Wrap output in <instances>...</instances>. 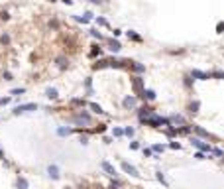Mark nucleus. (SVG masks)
Masks as SVG:
<instances>
[{
	"mask_svg": "<svg viewBox=\"0 0 224 189\" xmlns=\"http://www.w3.org/2000/svg\"><path fill=\"white\" fill-rule=\"evenodd\" d=\"M114 136H124V132H122V128H114Z\"/></svg>",
	"mask_w": 224,
	"mask_h": 189,
	"instance_id": "nucleus-40",
	"label": "nucleus"
},
{
	"mask_svg": "<svg viewBox=\"0 0 224 189\" xmlns=\"http://www.w3.org/2000/svg\"><path fill=\"white\" fill-rule=\"evenodd\" d=\"M0 159H2V162H4V154H2V150H0Z\"/></svg>",
	"mask_w": 224,
	"mask_h": 189,
	"instance_id": "nucleus-48",
	"label": "nucleus"
},
{
	"mask_svg": "<svg viewBox=\"0 0 224 189\" xmlns=\"http://www.w3.org/2000/svg\"><path fill=\"white\" fill-rule=\"evenodd\" d=\"M57 65H59L61 69H65V67H69V61H67L65 57H57Z\"/></svg>",
	"mask_w": 224,
	"mask_h": 189,
	"instance_id": "nucleus-18",
	"label": "nucleus"
},
{
	"mask_svg": "<svg viewBox=\"0 0 224 189\" xmlns=\"http://www.w3.org/2000/svg\"><path fill=\"white\" fill-rule=\"evenodd\" d=\"M140 97H141V99H147V100H153V99H155V91H152V89H144Z\"/></svg>",
	"mask_w": 224,
	"mask_h": 189,
	"instance_id": "nucleus-8",
	"label": "nucleus"
},
{
	"mask_svg": "<svg viewBox=\"0 0 224 189\" xmlns=\"http://www.w3.org/2000/svg\"><path fill=\"white\" fill-rule=\"evenodd\" d=\"M102 67H108V59H100L93 65V69H102Z\"/></svg>",
	"mask_w": 224,
	"mask_h": 189,
	"instance_id": "nucleus-17",
	"label": "nucleus"
},
{
	"mask_svg": "<svg viewBox=\"0 0 224 189\" xmlns=\"http://www.w3.org/2000/svg\"><path fill=\"white\" fill-rule=\"evenodd\" d=\"M130 148H132V150H138V148H140V144H138V142H132V144H130Z\"/></svg>",
	"mask_w": 224,
	"mask_h": 189,
	"instance_id": "nucleus-42",
	"label": "nucleus"
},
{
	"mask_svg": "<svg viewBox=\"0 0 224 189\" xmlns=\"http://www.w3.org/2000/svg\"><path fill=\"white\" fill-rule=\"evenodd\" d=\"M10 99H12V97H4V99H0V105H8V103H10Z\"/></svg>",
	"mask_w": 224,
	"mask_h": 189,
	"instance_id": "nucleus-38",
	"label": "nucleus"
},
{
	"mask_svg": "<svg viewBox=\"0 0 224 189\" xmlns=\"http://www.w3.org/2000/svg\"><path fill=\"white\" fill-rule=\"evenodd\" d=\"M47 176L51 179H59V170H57V165H49L47 168Z\"/></svg>",
	"mask_w": 224,
	"mask_h": 189,
	"instance_id": "nucleus-10",
	"label": "nucleus"
},
{
	"mask_svg": "<svg viewBox=\"0 0 224 189\" xmlns=\"http://www.w3.org/2000/svg\"><path fill=\"white\" fill-rule=\"evenodd\" d=\"M193 130H195V132H197L199 136H203V138H214L212 134H208L206 130H205V128H200V126H193Z\"/></svg>",
	"mask_w": 224,
	"mask_h": 189,
	"instance_id": "nucleus-12",
	"label": "nucleus"
},
{
	"mask_svg": "<svg viewBox=\"0 0 224 189\" xmlns=\"http://www.w3.org/2000/svg\"><path fill=\"white\" fill-rule=\"evenodd\" d=\"M57 134H59V136H67V134H71V128H59Z\"/></svg>",
	"mask_w": 224,
	"mask_h": 189,
	"instance_id": "nucleus-23",
	"label": "nucleus"
},
{
	"mask_svg": "<svg viewBox=\"0 0 224 189\" xmlns=\"http://www.w3.org/2000/svg\"><path fill=\"white\" fill-rule=\"evenodd\" d=\"M138 114H140V120L144 122V120L147 118V116H152V114H153V108H152V106H141Z\"/></svg>",
	"mask_w": 224,
	"mask_h": 189,
	"instance_id": "nucleus-5",
	"label": "nucleus"
},
{
	"mask_svg": "<svg viewBox=\"0 0 224 189\" xmlns=\"http://www.w3.org/2000/svg\"><path fill=\"white\" fill-rule=\"evenodd\" d=\"M165 134H167V136H171V138L177 136V134H179V132H177V126H175V128H165Z\"/></svg>",
	"mask_w": 224,
	"mask_h": 189,
	"instance_id": "nucleus-21",
	"label": "nucleus"
},
{
	"mask_svg": "<svg viewBox=\"0 0 224 189\" xmlns=\"http://www.w3.org/2000/svg\"><path fill=\"white\" fill-rule=\"evenodd\" d=\"M88 106L93 108V112H96V114H104V111H102V106H100V105H96V103H88Z\"/></svg>",
	"mask_w": 224,
	"mask_h": 189,
	"instance_id": "nucleus-16",
	"label": "nucleus"
},
{
	"mask_svg": "<svg viewBox=\"0 0 224 189\" xmlns=\"http://www.w3.org/2000/svg\"><path fill=\"white\" fill-rule=\"evenodd\" d=\"M152 154H153V152L149 150V148H144V156H146V158H149V156H152Z\"/></svg>",
	"mask_w": 224,
	"mask_h": 189,
	"instance_id": "nucleus-41",
	"label": "nucleus"
},
{
	"mask_svg": "<svg viewBox=\"0 0 224 189\" xmlns=\"http://www.w3.org/2000/svg\"><path fill=\"white\" fill-rule=\"evenodd\" d=\"M122 170H124L126 173H130L132 177H140V173H138V170L134 168V165H130L128 162H122Z\"/></svg>",
	"mask_w": 224,
	"mask_h": 189,
	"instance_id": "nucleus-4",
	"label": "nucleus"
},
{
	"mask_svg": "<svg viewBox=\"0 0 224 189\" xmlns=\"http://www.w3.org/2000/svg\"><path fill=\"white\" fill-rule=\"evenodd\" d=\"M134 87H136V89H140V87H141V77H136V79H134Z\"/></svg>",
	"mask_w": 224,
	"mask_h": 189,
	"instance_id": "nucleus-33",
	"label": "nucleus"
},
{
	"mask_svg": "<svg viewBox=\"0 0 224 189\" xmlns=\"http://www.w3.org/2000/svg\"><path fill=\"white\" fill-rule=\"evenodd\" d=\"M51 2H55V0H51Z\"/></svg>",
	"mask_w": 224,
	"mask_h": 189,
	"instance_id": "nucleus-50",
	"label": "nucleus"
},
{
	"mask_svg": "<svg viewBox=\"0 0 224 189\" xmlns=\"http://www.w3.org/2000/svg\"><path fill=\"white\" fill-rule=\"evenodd\" d=\"M165 150V146H163V144H155V146L152 148V152H155V154H159V152H163Z\"/></svg>",
	"mask_w": 224,
	"mask_h": 189,
	"instance_id": "nucleus-22",
	"label": "nucleus"
},
{
	"mask_svg": "<svg viewBox=\"0 0 224 189\" xmlns=\"http://www.w3.org/2000/svg\"><path fill=\"white\" fill-rule=\"evenodd\" d=\"M108 46H110V49H112V51H120V49H122L120 41H116V40H108Z\"/></svg>",
	"mask_w": 224,
	"mask_h": 189,
	"instance_id": "nucleus-14",
	"label": "nucleus"
},
{
	"mask_svg": "<svg viewBox=\"0 0 224 189\" xmlns=\"http://www.w3.org/2000/svg\"><path fill=\"white\" fill-rule=\"evenodd\" d=\"M122 132H124V134H126V136H130V138H132V136H134V134H136V130H134V128H132V126H126V128H124V130H122Z\"/></svg>",
	"mask_w": 224,
	"mask_h": 189,
	"instance_id": "nucleus-20",
	"label": "nucleus"
},
{
	"mask_svg": "<svg viewBox=\"0 0 224 189\" xmlns=\"http://www.w3.org/2000/svg\"><path fill=\"white\" fill-rule=\"evenodd\" d=\"M73 120L77 122V124H91V114L85 112V111H81V112H79L77 116H75Z\"/></svg>",
	"mask_w": 224,
	"mask_h": 189,
	"instance_id": "nucleus-3",
	"label": "nucleus"
},
{
	"mask_svg": "<svg viewBox=\"0 0 224 189\" xmlns=\"http://www.w3.org/2000/svg\"><path fill=\"white\" fill-rule=\"evenodd\" d=\"M65 189H71V187H65Z\"/></svg>",
	"mask_w": 224,
	"mask_h": 189,
	"instance_id": "nucleus-49",
	"label": "nucleus"
},
{
	"mask_svg": "<svg viewBox=\"0 0 224 189\" xmlns=\"http://www.w3.org/2000/svg\"><path fill=\"white\" fill-rule=\"evenodd\" d=\"M191 77L200 79V81H206V79H211V75H208V73H205V71H199V69H193V71H191Z\"/></svg>",
	"mask_w": 224,
	"mask_h": 189,
	"instance_id": "nucleus-6",
	"label": "nucleus"
},
{
	"mask_svg": "<svg viewBox=\"0 0 224 189\" xmlns=\"http://www.w3.org/2000/svg\"><path fill=\"white\" fill-rule=\"evenodd\" d=\"M191 144H193L195 148H199L203 154H211V148H212V146H211V144H206V142H203L200 138H191Z\"/></svg>",
	"mask_w": 224,
	"mask_h": 189,
	"instance_id": "nucleus-1",
	"label": "nucleus"
},
{
	"mask_svg": "<svg viewBox=\"0 0 224 189\" xmlns=\"http://www.w3.org/2000/svg\"><path fill=\"white\" fill-rule=\"evenodd\" d=\"M88 2H93V4H102V0H88Z\"/></svg>",
	"mask_w": 224,
	"mask_h": 189,
	"instance_id": "nucleus-46",
	"label": "nucleus"
},
{
	"mask_svg": "<svg viewBox=\"0 0 224 189\" xmlns=\"http://www.w3.org/2000/svg\"><path fill=\"white\" fill-rule=\"evenodd\" d=\"M85 87H87L88 94H91V93H93V87H91V79H87V81H85Z\"/></svg>",
	"mask_w": 224,
	"mask_h": 189,
	"instance_id": "nucleus-34",
	"label": "nucleus"
},
{
	"mask_svg": "<svg viewBox=\"0 0 224 189\" xmlns=\"http://www.w3.org/2000/svg\"><path fill=\"white\" fill-rule=\"evenodd\" d=\"M104 130H106V126H104V124H100L99 128H96V132H104Z\"/></svg>",
	"mask_w": 224,
	"mask_h": 189,
	"instance_id": "nucleus-44",
	"label": "nucleus"
},
{
	"mask_svg": "<svg viewBox=\"0 0 224 189\" xmlns=\"http://www.w3.org/2000/svg\"><path fill=\"white\" fill-rule=\"evenodd\" d=\"M169 148H171V150H181V144H179V142H171Z\"/></svg>",
	"mask_w": 224,
	"mask_h": 189,
	"instance_id": "nucleus-32",
	"label": "nucleus"
},
{
	"mask_svg": "<svg viewBox=\"0 0 224 189\" xmlns=\"http://www.w3.org/2000/svg\"><path fill=\"white\" fill-rule=\"evenodd\" d=\"M91 35H93V38H96V40H102V34H100L99 30H91Z\"/></svg>",
	"mask_w": 224,
	"mask_h": 189,
	"instance_id": "nucleus-28",
	"label": "nucleus"
},
{
	"mask_svg": "<svg viewBox=\"0 0 224 189\" xmlns=\"http://www.w3.org/2000/svg\"><path fill=\"white\" fill-rule=\"evenodd\" d=\"M128 38H130V40H134V41H141V38H140L138 34H134V32H128Z\"/></svg>",
	"mask_w": 224,
	"mask_h": 189,
	"instance_id": "nucleus-24",
	"label": "nucleus"
},
{
	"mask_svg": "<svg viewBox=\"0 0 224 189\" xmlns=\"http://www.w3.org/2000/svg\"><path fill=\"white\" fill-rule=\"evenodd\" d=\"M155 177H157V181H161L163 185H167V181H165V177H163V173H161V171H157V176H155Z\"/></svg>",
	"mask_w": 224,
	"mask_h": 189,
	"instance_id": "nucleus-31",
	"label": "nucleus"
},
{
	"mask_svg": "<svg viewBox=\"0 0 224 189\" xmlns=\"http://www.w3.org/2000/svg\"><path fill=\"white\" fill-rule=\"evenodd\" d=\"M132 67H134V71H138V73H141V71H146V67H144V65H140V63H134Z\"/></svg>",
	"mask_w": 224,
	"mask_h": 189,
	"instance_id": "nucleus-26",
	"label": "nucleus"
},
{
	"mask_svg": "<svg viewBox=\"0 0 224 189\" xmlns=\"http://www.w3.org/2000/svg\"><path fill=\"white\" fill-rule=\"evenodd\" d=\"M136 103H138L136 97H126L122 105H124V108H134V106H136Z\"/></svg>",
	"mask_w": 224,
	"mask_h": 189,
	"instance_id": "nucleus-9",
	"label": "nucleus"
},
{
	"mask_svg": "<svg viewBox=\"0 0 224 189\" xmlns=\"http://www.w3.org/2000/svg\"><path fill=\"white\" fill-rule=\"evenodd\" d=\"M32 111H37V105L29 103V105H20L14 108V114H24V112H32Z\"/></svg>",
	"mask_w": 224,
	"mask_h": 189,
	"instance_id": "nucleus-2",
	"label": "nucleus"
},
{
	"mask_svg": "<svg viewBox=\"0 0 224 189\" xmlns=\"http://www.w3.org/2000/svg\"><path fill=\"white\" fill-rule=\"evenodd\" d=\"M169 122H175V124H185V118H183V116L181 114H171V118H169Z\"/></svg>",
	"mask_w": 224,
	"mask_h": 189,
	"instance_id": "nucleus-13",
	"label": "nucleus"
},
{
	"mask_svg": "<svg viewBox=\"0 0 224 189\" xmlns=\"http://www.w3.org/2000/svg\"><path fill=\"white\" fill-rule=\"evenodd\" d=\"M211 152H212L216 158H222V150H220V148H211Z\"/></svg>",
	"mask_w": 224,
	"mask_h": 189,
	"instance_id": "nucleus-29",
	"label": "nucleus"
},
{
	"mask_svg": "<svg viewBox=\"0 0 224 189\" xmlns=\"http://www.w3.org/2000/svg\"><path fill=\"white\" fill-rule=\"evenodd\" d=\"M208 75H211V77H214V79H218V81H220V79H222V71H212V73H208Z\"/></svg>",
	"mask_w": 224,
	"mask_h": 189,
	"instance_id": "nucleus-27",
	"label": "nucleus"
},
{
	"mask_svg": "<svg viewBox=\"0 0 224 189\" xmlns=\"http://www.w3.org/2000/svg\"><path fill=\"white\" fill-rule=\"evenodd\" d=\"M63 2H65L67 6H71V4H73V0H63Z\"/></svg>",
	"mask_w": 224,
	"mask_h": 189,
	"instance_id": "nucleus-47",
	"label": "nucleus"
},
{
	"mask_svg": "<svg viewBox=\"0 0 224 189\" xmlns=\"http://www.w3.org/2000/svg\"><path fill=\"white\" fill-rule=\"evenodd\" d=\"M24 93H26V89H14V91H10L12 97H18V94H24Z\"/></svg>",
	"mask_w": 224,
	"mask_h": 189,
	"instance_id": "nucleus-25",
	"label": "nucleus"
},
{
	"mask_svg": "<svg viewBox=\"0 0 224 189\" xmlns=\"http://www.w3.org/2000/svg\"><path fill=\"white\" fill-rule=\"evenodd\" d=\"M4 79L6 81H12V73H4Z\"/></svg>",
	"mask_w": 224,
	"mask_h": 189,
	"instance_id": "nucleus-45",
	"label": "nucleus"
},
{
	"mask_svg": "<svg viewBox=\"0 0 224 189\" xmlns=\"http://www.w3.org/2000/svg\"><path fill=\"white\" fill-rule=\"evenodd\" d=\"M96 22H99V24H100V26H108V22H106V20H104V18H96Z\"/></svg>",
	"mask_w": 224,
	"mask_h": 189,
	"instance_id": "nucleus-39",
	"label": "nucleus"
},
{
	"mask_svg": "<svg viewBox=\"0 0 224 189\" xmlns=\"http://www.w3.org/2000/svg\"><path fill=\"white\" fill-rule=\"evenodd\" d=\"M195 158H197V159H206V156L203 154V152H197V154H195Z\"/></svg>",
	"mask_w": 224,
	"mask_h": 189,
	"instance_id": "nucleus-37",
	"label": "nucleus"
},
{
	"mask_svg": "<svg viewBox=\"0 0 224 189\" xmlns=\"http://www.w3.org/2000/svg\"><path fill=\"white\" fill-rule=\"evenodd\" d=\"M199 106H200V103H199V100H195V103H191L189 108H191V112H193V114H197V112H199Z\"/></svg>",
	"mask_w": 224,
	"mask_h": 189,
	"instance_id": "nucleus-19",
	"label": "nucleus"
},
{
	"mask_svg": "<svg viewBox=\"0 0 224 189\" xmlns=\"http://www.w3.org/2000/svg\"><path fill=\"white\" fill-rule=\"evenodd\" d=\"M91 55H100V47H99V46H94V49L91 51Z\"/></svg>",
	"mask_w": 224,
	"mask_h": 189,
	"instance_id": "nucleus-35",
	"label": "nucleus"
},
{
	"mask_svg": "<svg viewBox=\"0 0 224 189\" xmlns=\"http://www.w3.org/2000/svg\"><path fill=\"white\" fill-rule=\"evenodd\" d=\"M8 18H10L8 12H0V20H8Z\"/></svg>",
	"mask_w": 224,
	"mask_h": 189,
	"instance_id": "nucleus-36",
	"label": "nucleus"
},
{
	"mask_svg": "<svg viewBox=\"0 0 224 189\" xmlns=\"http://www.w3.org/2000/svg\"><path fill=\"white\" fill-rule=\"evenodd\" d=\"M100 165H102V170H104V171H106V173H108V176H112V177H114V176H116V170H114V165H112V164H108V162H102Z\"/></svg>",
	"mask_w": 224,
	"mask_h": 189,
	"instance_id": "nucleus-7",
	"label": "nucleus"
},
{
	"mask_svg": "<svg viewBox=\"0 0 224 189\" xmlns=\"http://www.w3.org/2000/svg\"><path fill=\"white\" fill-rule=\"evenodd\" d=\"M45 97H47V99H51V100H55V99L59 97V93H57V89H51V87H49V89L45 91Z\"/></svg>",
	"mask_w": 224,
	"mask_h": 189,
	"instance_id": "nucleus-15",
	"label": "nucleus"
},
{
	"mask_svg": "<svg viewBox=\"0 0 224 189\" xmlns=\"http://www.w3.org/2000/svg\"><path fill=\"white\" fill-rule=\"evenodd\" d=\"M0 41H2L4 46H8V43H10V35H8V34H4L2 38H0Z\"/></svg>",
	"mask_w": 224,
	"mask_h": 189,
	"instance_id": "nucleus-30",
	"label": "nucleus"
},
{
	"mask_svg": "<svg viewBox=\"0 0 224 189\" xmlns=\"http://www.w3.org/2000/svg\"><path fill=\"white\" fill-rule=\"evenodd\" d=\"M16 185H18V189H28V187H29L28 179H26V177H22V176H18V179H16Z\"/></svg>",
	"mask_w": 224,
	"mask_h": 189,
	"instance_id": "nucleus-11",
	"label": "nucleus"
},
{
	"mask_svg": "<svg viewBox=\"0 0 224 189\" xmlns=\"http://www.w3.org/2000/svg\"><path fill=\"white\" fill-rule=\"evenodd\" d=\"M81 144H83V146H87V144H88V138H87V136L81 138Z\"/></svg>",
	"mask_w": 224,
	"mask_h": 189,
	"instance_id": "nucleus-43",
	"label": "nucleus"
}]
</instances>
